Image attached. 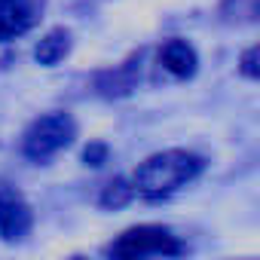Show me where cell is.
Segmentation results:
<instances>
[{"label": "cell", "instance_id": "obj_9", "mask_svg": "<svg viewBox=\"0 0 260 260\" xmlns=\"http://www.w3.org/2000/svg\"><path fill=\"white\" fill-rule=\"evenodd\" d=\"M220 16L230 25H251L260 22V0H223Z\"/></svg>", "mask_w": 260, "mask_h": 260}, {"label": "cell", "instance_id": "obj_13", "mask_svg": "<svg viewBox=\"0 0 260 260\" xmlns=\"http://www.w3.org/2000/svg\"><path fill=\"white\" fill-rule=\"evenodd\" d=\"M77 260H80V257H77Z\"/></svg>", "mask_w": 260, "mask_h": 260}, {"label": "cell", "instance_id": "obj_4", "mask_svg": "<svg viewBox=\"0 0 260 260\" xmlns=\"http://www.w3.org/2000/svg\"><path fill=\"white\" fill-rule=\"evenodd\" d=\"M46 0H0V43H10L34 28Z\"/></svg>", "mask_w": 260, "mask_h": 260}, {"label": "cell", "instance_id": "obj_1", "mask_svg": "<svg viewBox=\"0 0 260 260\" xmlns=\"http://www.w3.org/2000/svg\"><path fill=\"white\" fill-rule=\"evenodd\" d=\"M202 166H205L202 156L190 150H162L147 156L138 166L132 184H135V193H141L144 199H166L184 184H190L202 172Z\"/></svg>", "mask_w": 260, "mask_h": 260}, {"label": "cell", "instance_id": "obj_8", "mask_svg": "<svg viewBox=\"0 0 260 260\" xmlns=\"http://www.w3.org/2000/svg\"><path fill=\"white\" fill-rule=\"evenodd\" d=\"M68 49H71V34H68L64 28H55V31H49V34L37 43L34 58H37L40 64H46V68H52V64H58V61L68 55Z\"/></svg>", "mask_w": 260, "mask_h": 260}, {"label": "cell", "instance_id": "obj_12", "mask_svg": "<svg viewBox=\"0 0 260 260\" xmlns=\"http://www.w3.org/2000/svg\"><path fill=\"white\" fill-rule=\"evenodd\" d=\"M83 159H86L89 166H101V162L107 159V147H104V144H92V147H86Z\"/></svg>", "mask_w": 260, "mask_h": 260}, {"label": "cell", "instance_id": "obj_2", "mask_svg": "<svg viewBox=\"0 0 260 260\" xmlns=\"http://www.w3.org/2000/svg\"><path fill=\"white\" fill-rule=\"evenodd\" d=\"M184 251L181 239L169 226L141 223L116 236V242L107 248L110 260H150V257H178Z\"/></svg>", "mask_w": 260, "mask_h": 260}, {"label": "cell", "instance_id": "obj_7", "mask_svg": "<svg viewBox=\"0 0 260 260\" xmlns=\"http://www.w3.org/2000/svg\"><path fill=\"white\" fill-rule=\"evenodd\" d=\"M138 58H141V52L132 55L125 64H119L116 71L98 74V92L107 95V98H113V95H128V92L135 89V83H138V64H135Z\"/></svg>", "mask_w": 260, "mask_h": 260}, {"label": "cell", "instance_id": "obj_5", "mask_svg": "<svg viewBox=\"0 0 260 260\" xmlns=\"http://www.w3.org/2000/svg\"><path fill=\"white\" fill-rule=\"evenodd\" d=\"M31 208L16 190H0V236L16 242L31 230Z\"/></svg>", "mask_w": 260, "mask_h": 260}, {"label": "cell", "instance_id": "obj_11", "mask_svg": "<svg viewBox=\"0 0 260 260\" xmlns=\"http://www.w3.org/2000/svg\"><path fill=\"white\" fill-rule=\"evenodd\" d=\"M239 68H242V74H245V77H254V80H260V43L242 52V61H239Z\"/></svg>", "mask_w": 260, "mask_h": 260}, {"label": "cell", "instance_id": "obj_6", "mask_svg": "<svg viewBox=\"0 0 260 260\" xmlns=\"http://www.w3.org/2000/svg\"><path fill=\"white\" fill-rule=\"evenodd\" d=\"M159 64H162L172 77L187 80V77L196 74L199 58H196V49H193L187 40H169V43L159 49Z\"/></svg>", "mask_w": 260, "mask_h": 260}, {"label": "cell", "instance_id": "obj_10", "mask_svg": "<svg viewBox=\"0 0 260 260\" xmlns=\"http://www.w3.org/2000/svg\"><path fill=\"white\" fill-rule=\"evenodd\" d=\"M132 193H135V184H128V181L116 178V181H110V184L104 187V193H101V205H107V208H119V205H125L128 199H132Z\"/></svg>", "mask_w": 260, "mask_h": 260}, {"label": "cell", "instance_id": "obj_3", "mask_svg": "<svg viewBox=\"0 0 260 260\" xmlns=\"http://www.w3.org/2000/svg\"><path fill=\"white\" fill-rule=\"evenodd\" d=\"M77 135V122L68 113H46L31 122V128L22 138V150L34 162H46L58 150H64Z\"/></svg>", "mask_w": 260, "mask_h": 260}]
</instances>
